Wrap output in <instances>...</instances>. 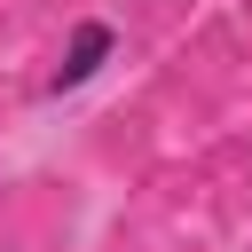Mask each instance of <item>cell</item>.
I'll return each instance as SVG.
<instances>
[{
    "label": "cell",
    "instance_id": "cell-1",
    "mask_svg": "<svg viewBox=\"0 0 252 252\" xmlns=\"http://www.w3.org/2000/svg\"><path fill=\"white\" fill-rule=\"evenodd\" d=\"M118 55H126V32H118L110 16H71V24H63V47H55V63H47V94L94 87Z\"/></svg>",
    "mask_w": 252,
    "mask_h": 252
}]
</instances>
